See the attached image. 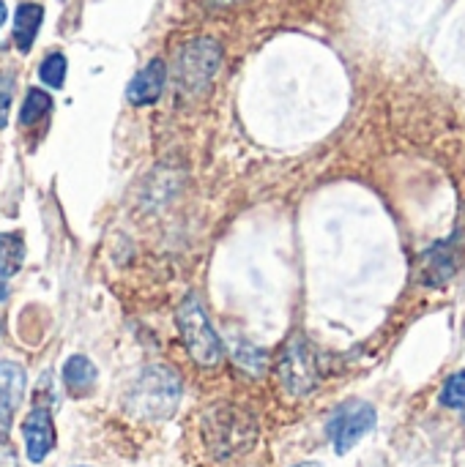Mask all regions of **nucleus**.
<instances>
[{"instance_id": "f257e3e1", "label": "nucleus", "mask_w": 465, "mask_h": 467, "mask_svg": "<svg viewBox=\"0 0 465 467\" xmlns=\"http://www.w3.org/2000/svg\"><path fill=\"white\" fill-rule=\"evenodd\" d=\"M181 402V380L170 367H145L134 380L126 410L143 421H164Z\"/></svg>"}, {"instance_id": "f03ea898", "label": "nucleus", "mask_w": 465, "mask_h": 467, "mask_svg": "<svg viewBox=\"0 0 465 467\" xmlns=\"http://www.w3.org/2000/svg\"><path fill=\"white\" fill-rule=\"evenodd\" d=\"M203 438L217 460H230L255 446L258 424L236 405H217L203 416Z\"/></svg>"}, {"instance_id": "7ed1b4c3", "label": "nucleus", "mask_w": 465, "mask_h": 467, "mask_svg": "<svg viewBox=\"0 0 465 467\" xmlns=\"http://www.w3.org/2000/svg\"><path fill=\"white\" fill-rule=\"evenodd\" d=\"M175 323H178L184 348H186V353L192 356L195 364L211 369V367H217L222 361V356H225L222 339L211 328L208 315H206V309H203L197 296H186V301L178 306Z\"/></svg>"}, {"instance_id": "20e7f679", "label": "nucleus", "mask_w": 465, "mask_h": 467, "mask_svg": "<svg viewBox=\"0 0 465 467\" xmlns=\"http://www.w3.org/2000/svg\"><path fill=\"white\" fill-rule=\"evenodd\" d=\"M219 66H222V47L208 36L192 38L175 55V85L189 96H200L214 82Z\"/></svg>"}, {"instance_id": "39448f33", "label": "nucleus", "mask_w": 465, "mask_h": 467, "mask_svg": "<svg viewBox=\"0 0 465 467\" xmlns=\"http://www.w3.org/2000/svg\"><path fill=\"white\" fill-rule=\"evenodd\" d=\"M277 375H280L282 389L293 397H307L310 391H315L321 380V369H318L315 350L310 348L304 337H293L282 348L280 361H277Z\"/></svg>"}, {"instance_id": "423d86ee", "label": "nucleus", "mask_w": 465, "mask_h": 467, "mask_svg": "<svg viewBox=\"0 0 465 467\" xmlns=\"http://www.w3.org/2000/svg\"><path fill=\"white\" fill-rule=\"evenodd\" d=\"M375 408L367 402H345L343 408L334 410V416L329 419V438L334 443V451L343 457L348 454L365 435H370L375 430Z\"/></svg>"}, {"instance_id": "0eeeda50", "label": "nucleus", "mask_w": 465, "mask_h": 467, "mask_svg": "<svg viewBox=\"0 0 465 467\" xmlns=\"http://www.w3.org/2000/svg\"><path fill=\"white\" fill-rule=\"evenodd\" d=\"M22 438H25V451L33 465L44 462L47 454L55 449V427H52V413L44 405H36L25 424H22Z\"/></svg>"}, {"instance_id": "6e6552de", "label": "nucleus", "mask_w": 465, "mask_h": 467, "mask_svg": "<svg viewBox=\"0 0 465 467\" xmlns=\"http://www.w3.org/2000/svg\"><path fill=\"white\" fill-rule=\"evenodd\" d=\"M460 265V246H458V238H449V241H441L436 246H430L422 260H419V271H422V282L428 287H439L444 282H449L455 276Z\"/></svg>"}, {"instance_id": "1a4fd4ad", "label": "nucleus", "mask_w": 465, "mask_h": 467, "mask_svg": "<svg viewBox=\"0 0 465 467\" xmlns=\"http://www.w3.org/2000/svg\"><path fill=\"white\" fill-rule=\"evenodd\" d=\"M164 82H167V66H164V60L153 57L151 63H145L134 74V79L126 88V99L134 107H148V104L159 101V96L164 90Z\"/></svg>"}, {"instance_id": "9d476101", "label": "nucleus", "mask_w": 465, "mask_h": 467, "mask_svg": "<svg viewBox=\"0 0 465 467\" xmlns=\"http://www.w3.org/2000/svg\"><path fill=\"white\" fill-rule=\"evenodd\" d=\"M41 19H44V8L38 3H22L16 8V14H14V44L19 52H30V47L38 36Z\"/></svg>"}, {"instance_id": "9b49d317", "label": "nucleus", "mask_w": 465, "mask_h": 467, "mask_svg": "<svg viewBox=\"0 0 465 467\" xmlns=\"http://www.w3.org/2000/svg\"><path fill=\"white\" fill-rule=\"evenodd\" d=\"M25 369L14 361H0V402L16 410L25 400Z\"/></svg>"}, {"instance_id": "f8f14e48", "label": "nucleus", "mask_w": 465, "mask_h": 467, "mask_svg": "<svg viewBox=\"0 0 465 467\" xmlns=\"http://www.w3.org/2000/svg\"><path fill=\"white\" fill-rule=\"evenodd\" d=\"M63 383L71 394L82 397L93 383H96V367L85 356H71L63 364Z\"/></svg>"}, {"instance_id": "ddd939ff", "label": "nucleus", "mask_w": 465, "mask_h": 467, "mask_svg": "<svg viewBox=\"0 0 465 467\" xmlns=\"http://www.w3.org/2000/svg\"><path fill=\"white\" fill-rule=\"evenodd\" d=\"M25 263V241L19 233H0V276H14Z\"/></svg>"}, {"instance_id": "4468645a", "label": "nucleus", "mask_w": 465, "mask_h": 467, "mask_svg": "<svg viewBox=\"0 0 465 467\" xmlns=\"http://www.w3.org/2000/svg\"><path fill=\"white\" fill-rule=\"evenodd\" d=\"M49 109H52V96L44 93V90H38V88H30L27 96H25L22 112H19V123H22V126H33V123H38Z\"/></svg>"}, {"instance_id": "2eb2a0df", "label": "nucleus", "mask_w": 465, "mask_h": 467, "mask_svg": "<svg viewBox=\"0 0 465 467\" xmlns=\"http://www.w3.org/2000/svg\"><path fill=\"white\" fill-rule=\"evenodd\" d=\"M38 77L47 88H60L63 79H66V57L60 52H52L44 57L41 68H38Z\"/></svg>"}, {"instance_id": "dca6fc26", "label": "nucleus", "mask_w": 465, "mask_h": 467, "mask_svg": "<svg viewBox=\"0 0 465 467\" xmlns=\"http://www.w3.org/2000/svg\"><path fill=\"white\" fill-rule=\"evenodd\" d=\"M441 405L444 408H465V372L452 375L441 389Z\"/></svg>"}, {"instance_id": "f3484780", "label": "nucleus", "mask_w": 465, "mask_h": 467, "mask_svg": "<svg viewBox=\"0 0 465 467\" xmlns=\"http://www.w3.org/2000/svg\"><path fill=\"white\" fill-rule=\"evenodd\" d=\"M236 361H238L241 367H247L252 375H260V369H263V364H266V356H263V350L244 345V348L236 350Z\"/></svg>"}, {"instance_id": "a211bd4d", "label": "nucleus", "mask_w": 465, "mask_h": 467, "mask_svg": "<svg viewBox=\"0 0 465 467\" xmlns=\"http://www.w3.org/2000/svg\"><path fill=\"white\" fill-rule=\"evenodd\" d=\"M11 96H14V79H11V74H5V77H0V129L8 123Z\"/></svg>"}, {"instance_id": "6ab92c4d", "label": "nucleus", "mask_w": 465, "mask_h": 467, "mask_svg": "<svg viewBox=\"0 0 465 467\" xmlns=\"http://www.w3.org/2000/svg\"><path fill=\"white\" fill-rule=\"evenodd\" d=\"M0 467H19L16 451H14V446L8 443V438L0 441Z\"/></svg>"}, {"instance_id": "aec40b11", "label": "nucleus", "mask_w": 465, "mask_h": 467, "mask_svg": "<svg viewBox=\"0 0 465 467\" xmlns=\"http://www.w3.org/2000/svg\"><path fill=\"white\" fill-rule=\"evenodd\" d=\"M16 410H11L5 402H0V441L8 438V430H11V419H14Z\"/></svg>"}, {"instance_id": "412c9836", "label": "nucleus", "mask_w": 465, "mask_h": 467, "mask_svg": "<svg viewBox=\"0 0 465 467\" xmlns=\"http://www.w3.org/2000/svg\"><path fill=\"white\" fill-rule=\"evenodd\" d=\"M8 298V285H5V276H0V301Z\"/></svg>"}, {"instance_id": "4be33fe9", "label": "nucleus", "mask_w": 465, "mask_h": 467, "mask_svg": "<svg viewBox=\"0 0 465 467\" xmlns=\"http://www.w3.org/2000/svg\"><path fill=\"white\" fill-rule=\"evenodd\" d=\"M5 14H8V11H5V3L0 0V27H3V22H5Z\"/></svg>"}, {"instance_id": "5701e85b", "label": "nucleus", "mask_w": 465, "mask_h": 467, "mask_svg": "<svg viewBox=\"0 0 465 467\" xmlns=\"http://www.w3.org/2000/svg\"><path fill=\"white\" fill-rule=\"evenodd\" d=\"M214 5H233V3H238V0H211Z\"/></svg>"}, {"instance_id": "b1692460", "label": "nucleus", "mask_w": 465, "mask_h": 467, "mask_svg": "<svg viewBox=\"0 0 465 467\" xmlns=\"http://www.w3.org/2000/svg\"><path fill=\"white\" fill-rule=\"evenodd\" d=\"M296 467H323V465H318V462H304V465H296Z\"/></svg>"}]
</instances>
